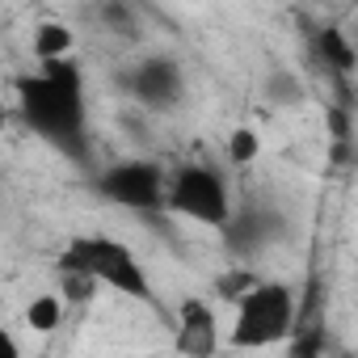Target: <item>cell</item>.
<instances>
[{"instance_id":"cell-1","label":"cell","mask_w":358,"mask_h":358,"mask_svg":"<svg viewBox=\"0 0 358 358\" xmlns=\"http://www.w3.org/2000/svg\"><path fill=\"white\" fill-rule=\"evenodd\" d=\"M17 114L43 143H51L68 160L76 164L93 160L85 72L76 59H55L38 64V72H26L17 80Z\"/></svg>"},{"instance_id":"cell-2","label":"cell","mask_w":358,"mask_h":358,"mask_svg":"<svg viewBox=\"0 0 358 358\" xmlns=\"http://www.w3.org/2000/svg\"><path fill=\"white\" fill-rule=\"evenodd\" d=\"M55 270L59 274H80L114 295H127L135 303H148L156 308V287L143 270V262L135 257V249L118 236H106V232H80L72 236L59 257H55Z\"/></svg>"},{"instance_id":"cell-3","label":"cell","mask_w":358,"mask_h":358,"mask_svg":"<svg viewBox=\"0 0 358 358\" xmlns=\"http://www.w3.org/2000/svg\"><path fill=\"white\" fill-rule=\"evenodd\" d=\"M299 320V295L282 278H262L236 308L228 324V345L232 350H270L282 345L295 333Z\"/></svg>"},{"instance_id":"cell-4","label":"cell","mask_w":358,"mask_h":358,"mask_svg":"<svg viewBox=\"0 0 358 358\" xmlns=\"http://www.w3.org/2000/svg\"><path fill=\"white\" fill-rule=\"evenodd\" d=\"M169 215H182L199 228H215L224 232L236 215L232 203V186L228 177L207 164V160H186V164H173L169 169V199H164Z\"/></svg>"},{"instance_id":"cell-5","label":"cell","mask_w":358,"mask_h":358,"mask_svg":"<svg viewBox=\"0 0 358 358\" xmlns=\"http://www.w3.org/2000/svg\"><path fill=\"white\" fill-rule=\"evenodd\" d=\"M97 194L131 215H160L169 199V169L160 160H114L97 173Z\"/></svg>"},{"instance_id":"cell-6","label":"cell","mask_w":358,"mask_h":358,"mask_svg":"<svg viewBox=\"0 0 358 358\" xmlns=\"http://www.w3.org/2000/svg\"><path fill=\"white\" fill-rule=\"evenodd\" d=\"M127 93L148 114H173V110H182L190 80H186V68L173 55H143L127 72Z\"/></svg>"},{"instance_id":"cell-7","label":"cell","mask_w":358,"mask_h":358,"mask_svg":"<svg viewBox=\"0 0 358 358\" xmlns=\"http://www.w3.org/2000/svg\"><path fill=\"white\" fill-rule=\"evenodd\" d=\"M228 333L220 329V316L207 299L186 295L173 312V350L182 358H215L224 350Z\"/></svg>"},{"instance_id":"cell-8","label":"cell","mask_w":358,"mask_h":358,"mask_svg":"<svg viewBox=\"0 0 358 358\" xmlns=\"http://www.w3.org/2000/svg\"><path fill=\"white\" fill-rule=\"evenodd\" d=\"M282 236V215L266 203H241L232 224L224 228V245L232 257H257Z\"/></svg>"},{"instance_id":"cell-9","label":"cell","mask_w":358,"mask_h":358,"mask_svg":"<svg viewBox=\"0 0 358 358\" xmlns=\"http://www.w3.org/2000/svg\"><path fill=\"white\" fill-rule=\"evenodd\" d=\"M34 59L55 64V59H76V34L64 22H43L34 26Z\"/></svg>"},{"instance_id":"cell-10","label":"cell","mask_w":358,"mask_h":358,"mask_svg":"<svg viewBox=\"0 0 358 358\" xmlns=\"http://www.w3.org/2000/svg\"><path fill=\"white\" fill-rule=\"evenodd\" d=\"M316 55H320V64L333 68V72H354V68H358V51H354L350 34L337 30V26L316 30Z\"/></svg>"},{"instance_id":"cell-11","label":"cell","mask_w":358,"mask_h":358,"mask_svg":"<svg viewBox=\"0 0 358 358\" xmlns=\"http://www.w3.org/2000/svg\"><path fill=\"white\" fill-rule=\"evenodd\" d=\"M262 89H266V97H270L274 106H299V101H303V80H299L291 68H270Z\"/></svg>"},{"instance_id":"cell-12","label":"cell","mask_w":358,"mask_h":358,"mask_svg":"<svg viewBox=\"0 0 358 358\" xmlns=\"http://www.w3.org/2000/svg\"><path fill=\"white\" fill-rule=\"evenodd\" d=\"M59 320H64V295H38V299H30L26 324H30L34 333H55Z\"/></svg>"},{"instance_id":"cell-13","label":"cell","mask_w":358,"mask_h":358,"mask_svg":"<svg viewBox=\"0 0 358 358\" xmlns=\"http://www.w3.org/2000/svg\"><path fill=\"white\" fill-rule=\"evenodd\" d=\"M257 282H262V278H257V274H249V270H228V274H220V278H215V295H220L224 303H232V308H236V303L257 287Z\"/></svg>"},{"instance_id":"cell-14","label":"cell","mask_w":358,"mask_h":358,"mask_svg":"<svg viewBox=\"0 0 358 358\" xmlns=\"http://www.w3.org/2000/svg\"><path fill=\"white\" fill-rule=\"evenodd\" d=\"M257 156H262V139H257V131L236 127L232 139H228V160H232V164H253Z\"/></svg>"},{"instance_id":"cell-15","label":"cell","mask_w":358,"mask_h":358,"mask_svg":"<svg viewBox=\"0 0 358 358\" xmlns=\"http://www.w3.org/2000/svg\"><path fill=\"white\" fill-rule=\"evenodd\" d=\"M101 22H106V26H114V30H118V34H127V38H135V34H139L135 9H127V5H101Z\"/></svg>"},{"instance_id":"cell-16","label":"cell","mask_w":358,"mask_h":358,"mask_svg":"<svg viewBox=\"0 0 358 358\" xmlns=\"http://www.w3.org/2000/svg\"><path fill=\"white\" fill-rule=\"evenodd\" d=\"M329 131H333L337 139H350V122H345L341 110H329Z\"/></svg>"},{"instance_id":"cell-17","label":"cell","mask_w":358,"mask_h":358,"mask_svg":"<svg viewBox=\"0 0 358 358\" xmlns=\"http://www.w3.org/2000/svg\"><path fill=\"white\" fill-rule=\"evenodd\" d=\"M9 358H26V354H22V350H17L13 341H9Z\"/></svg>"}]
</instances>
